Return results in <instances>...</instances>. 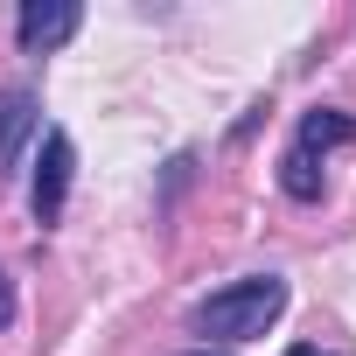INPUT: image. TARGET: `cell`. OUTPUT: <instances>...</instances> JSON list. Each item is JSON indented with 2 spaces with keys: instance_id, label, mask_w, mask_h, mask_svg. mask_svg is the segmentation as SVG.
<instances>
[{
  "instance_id": "9c48e42d",
  "label": "cell",
  "mask_w": 356,
  "mask_h": 356,
  "mask_svg": "<svg viewBox=\"0 0 356 356\" xmlns=\"http://www.w3.org/2000/svg\"><path fill=\"white\" fill-rule=\"evenodd\" d=\"M182 356H231V349H182Z\"/></svg>"
},
{
  "instance_id": "5b68a950",
  "label": "cell",
  "mask_w": 356,
  "mask_h": 356,
  "mask_svg": "<svg viewBox=\"0 0 356 356\" xmlns=\"http://www.w3.org/2000/svg\"><path fill=\"white\" fill-rule=\"evenodd\" d=\"M356 140V112H335V105H314V112H300V133H293V147H307V154H321L328 161V147H349Z\"/></svg>"
},
{
  "instance_id": "52a82bcc",
  "label": "cell",
  "mask_w": 356,
  "mask_h": 356,
  "mask_svg": "<svg viewBox=\"0 0 356 356\" xmlns=\"http://www.w3.org/2000/svg\"><path fill=\"white\" fill-rule=\"evenodd\" d=\"M0 328H15V286H8V273H0Z\"/></svg>"
},
{
  "instance_id": "ba28073f",
  "label": "cell",
  "mask_w": 356,
  "mask_h": 356,
  "mask_svg": "<svg viewBox=\"0 0 356 356\" xmlns=\"http://www.w3.org/2000/svg\"><path fill=\"white\" fill-rule=\"evenodd\" d=\"M286 356H335V349H321V342H293Z\"/></svg>"
},
{
  "instance_id": "3957f363",
  "label": "cell",
  "mask_w": 356,
  "mask_h": 356,
  "mask_svg": "<svg viewBox=\"0 0 356 356\" xmlns=\"http://www.w3.org/2000/svg\"><path fill=\"white\" fill-rule=\"evenodd\" d=\"M77 29H84V8H77V0H22V15H15L22 56H49V49H63Z\"/></svg>"
},
{
  "instance_id": "7a4b0ae2",
  "label": "cell",
  "mask_w": 356,
  "mask_h": 356,
  "mask_svg": "<svg viewBox=\"0 0 356 356\" xmlns=\"http://www.w3.org/2000/svg\"><path fill=\"white\" fill-rule=\"evenodd\" d=\"M70 175H77V147L63 126H42V154H35V182H29V210L35 224H63V203H70Z\"/></svg>"
},
{
  "instance_id": "277c9868",
  "label": "cell",
  "mask_w": 356,
  "mask_h": 356,
  "mask_svg": "<svg viewBox=\"0 0 356 356\" xmlns=\"http://www.w3.org/2000/svg\"><path fill=\"white\" fill-rule=\"evenodd\" d=\"M35 133H42V98L29 84H8V91H0V175L22 168V147Z\"/></svg>"
},
{
  "instance_id": "6da1fadb",
  "label": "cell",
  "mask_w": 356,
  "mask_h": 356,
  "mask_svg": "<svg viewBox=\"0 0 356 356\" xmlns=\"http://www.w3.org/2000/svg\"><path fill=\"white\" fill-rule=\"evenodd\" d=\"M286 300H293V286L280 273H245V280H231V286H217V293H203L189 307V335H203V342H259L286 314Z\"/></svg>"
},
{
  "instance_id": "8992f818",
  "label": "cell",
  "mask_w": 356,
  "mask_h": 356,
  "mask_svg": "<svg viewBox=\"0 0 356 356\" xmlns=\"http://www.w3.org/2000/svg\"><path fill=\"white\" fill-rule=\"evenodd\" d=\"M280 189H286L293 203H321V196H328L321 154H307V147H286V154H280Z\"/></svg>"
}]
</instances>
